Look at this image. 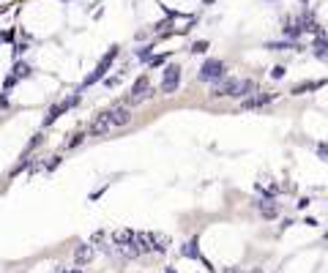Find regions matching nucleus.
<instances>
[{
    "label": "nucleus",
    "instance_id": "nucleus-2",
    "mask_svg": "<svg viewBox=\"0 0 328 273\" xmlns=\"http://www.w3.org/2000/svg\"><path fill=\"white\" fill-rule=\"evenodd\" d=\"M254 90V82L252 79H238V77H225L222 79V85L213 90L216 99H222V96H230V99H246V96H252Z\"/></svg>",
    "mask_w": 328,
    "mask_h": 273
},
{
    "label": "nucleus",
    "instance_id": "nucleus-4",
    "mask_svg": "<svg viewBox=\"0 0 328 273\" xmlns=\"http://www.w3.org/2000/svg\"><path fill=\"white\" fill-rule=\"evenodd\" d=\"M118 52H121V47H110V52L104 55V58L96 63V69L88 74L85 79H82V87H91V85H96V82H101L104 77H107V71L113 69V63H115V58H118Z\"/></svg>",
    "mask_w": 328,
    "mask_h": 273
},
{
    "label": "nucleus",
    "instance_id": "nucleus-1",
    "mask_svg": "<svg viewBox=\"0 0 328 273\" xmlns=\"http://www.w3.org/2000/svg\"><path fill=\"white\" fill-rule=\"evenodd\" d=\"M129 120H132L129 109L121 107V104H115L113 109H107V112H101V115H96V118L91 120V126L85 128V131H88V136H104V134L115 131V128L126 126Z\"/></svg>",
    "mask_w": 328,
    "mask_h": 273
},
{
    "label": "nucleus",
    "instance_id": "nucleus-7",
    "mask_svg": "<svg viewBox=\"0 0 328 273\" xmlns=\"http://www.w3.org/2000/svg\"><path fill=\"white\" fill-rule=\"evenodd\" d=\"M148 96H150V77L142 74V77L134 79V85H132V90H129V101L137 104L142 99H148Z\"/></svg>",
    "mask_w": 328,
    "mask_h": 273
},
{
    "label": "nucleus",
    "instance_id": "nucleus-12",
    "mask_svg": "<svg viewBox=\"0 0 328 273\" xmlns=\"http://www.w3.org/2000/svg\"><path fill=\"white\" fill-rule=\"evenodd\" d=\"M181 254H183V257H191V260H194V257H200V248H197V240H194V238H191V240H189V243H183V246H181Z\"/></svg>",
    "mask_w": 328,
    "mask_h": 273
},
{
    "label": "nucleus",
    "instance_id": "nucleus-16",
    "mask_svg": "<svg viewBox=\"0 0 328 273\" xmlns=\"http://www.w3.org/2000/svg\"><path fill=\"white\" fill-rule=\"evenodd\" d=\"M285 74H287L285 66H274V69H271V79H285Z\"/></svg>",
    "mask_w": 328,
    "mask_h": 273
},
{
    "label": "nucleus",
    "instance_id": "nucleus-8",
    "mask_svg": "<svg viewBox=\"0 0 328 273\" xmlns=\"http://www.w3.org/2000/svg\"><path fill=\"white\" fill-rule=\"evenodd\" d=\"M271 101H274V93H260V96H246V99H244V104H241V107L244 109H260V107H266V104H271Z\"/></svg>",
    "mask_w": 328,
    "mask_h": 273
},
{
    "label": "nucleus",
    "instance_id": "nucleus-6",
    "mask_svg": "<svg viewBox=\"0 0 328 273\" xmlns=\"http://www.w3.org/2000/svg\"><path fill=\"white\" fill-rule=\"evenodd\" d=\"M178 85H181V66H178V63H170V66L164 69V74H162V85H159V90H162L164 96H172L175 90H178Z\"/></svg>",
    "mask_w": 328,
    "mask_h": 273
},
{
    "label": "nucleus",
    "instance_id": "nucleus-3",
    "mask_svg": "<svg viewBox=\"0 0 328 273\" xmlns=\"http://www.w3.org/2000/svg\"><path fill=\"white\" fill-rule=\"evenodd\" d=\"M225 77H227V63L222 58H205L203 66H200V71H197L200 82H211V85L222 82Z\"/></svg>",
    "mask_w": 328,
    "mask_h": 273
},
{
    "label": "nucleus",
    "instance_id": "nucleus-11",
    "mask_svg": "<svg viewBox=\"0 0 328 273\" xmlns=\"http://www.w3.org/2000/svg\"><path fill=\"white\" fill-rule=\"evenodd\" d=\"M134 58H137L140 63H148L150 58H154V44H145V47H140V50L134 52Z\"/></svg>",
    "mask_w": 328,
    "mask_h": 273
},
{
    "label": "nucleus",
    "instance_id": "nucleus-5",
    "mask_svg": "<svg viewBox=\"0 0 328 273\" xmlns=\"http://www.w3.org/2000/svg\"><path fill=\"white\" fill-rule=\"evenodd\" d=\"M79 101H82V93H79V90L69 93V96H63V99H60L58 104H52V107H50V112H47V118H44V126H52L55 120H58V118H63L69 109H74Z\"/></svg>",
    "mask_w": 328,
    "mask_h": 273
},
{
    "label": "nucleus",
    "instance_id": "nucleus-15",
    "mask_svg": "<svg viewBox=\"0 0 328 273\" xmlns=\"http://www.w3.org/2000/svg\"><path fill=\"white\" fill-rule=\"evenodd\" d=\"M208 50H211V44H208L205 38H203V41H194V44H191V55H205Z\"/></svg>",
    "mask_w": 328,
    "mask_h": 273
},
{
    "label": "nucleus",
    "instance_id": "nucleus-17",
    "mask_svg": "<svg viewBox=\"0 0 328 273\" xmlns=\"http://www.w3.org/2000/svg\"><path fill=\"white\" fill-rule=\"evenodd\" d=\"M203 3H205V6H211V3H216V0H203Z\"/></svg>",
    "mask_w": 328,
    "mask_h": 273
},
{
    "label": "nucleus",
    "instance_id": "nucleus-18",
    "mask_svg": "<svg viewBox=\"0 0 328 273\" xmlns=\"http://www.w3.org/2000/svg\"><path fill=\"white\" fill-rule=\"evenodd\" d=\"M268 3H271V0H268Z\"/></svg>",
    "mask_w": 328,
    "mask_h": 273
},
{
    "label": "nucleus",
    "instance_id": "nucleus-13",
    "mask_svg": "<svg viewBox=\"0 0 328 273\" xmlns=\"http://www.w3.org/2000/svg\"><path fill=\"white\" fill-rule=\"evenodd\" d=\"M307 90H317V82H301V85H293V96H303Z\"/></svg>",
    "mask_w": 328,
    "mask_h": 273
},
{
    "label": "nucleus",
    "instance_id": "nucleus-10",
    "mask_svg": "<svg viewBox=\"0 0 328 273\" xmlns=\"http://www.w3.org/2000/svg\"><path fill=\"white\" fill-rule=\"evenodd\" d=\"M257 208H260V213L266 216V219H276V216H279V208L274 202H268V199H266V202H260Z\"/></svg>",
    "mask_w": 328,
    "mask_h": 273
},
{
    "label": "nucleus",
    "instance_id": "nucleus-9",
    "mask_svg": "<svg viewBox=\"0 0 328 273\" xmlns=\"http://www.w3.org/2000/svg\"><path fill=\"white\" fill-rule=\"evenodd\" d=\"M312 50H315V55H317V58L328 60V41H325L323 36H320V38H315V47H312Z\"/></svg>",
    "mask_w": 328,
    "mask_h": 273
},
{
    "label": "nucleus",
    "instance_id": "nucleus-14",
    "mask_svg": "<svg viewBox=\"0 0 328 273\" xmlns=\"http://www.w3.org/2000/svg\"><path fill=\"white\" fill-rule=\"evenodd\" d=\"M91 246H79L77 248V252H74V257H77V262H88V260H91Z\"/></svg>",
    "mask_w": 328,
    "mask_h": 273
}]
</instances>
